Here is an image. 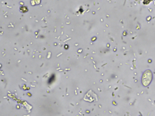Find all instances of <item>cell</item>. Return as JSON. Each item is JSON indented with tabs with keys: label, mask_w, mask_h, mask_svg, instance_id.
Returning a JSON list of instances; mask_svg holds the SVG:
<instances>
[{
	"label": "cell",
	"mask_w": 155,
	"mask_h": 116,
	"mask_svg": "<svg viewBox=\"0 0 155 116\" xmlns=\"http://www.w3.org/2000/svg\"><path fill=\"white\" fill-rule=\"evenodd\" d=\"M152 79V73L150 70H146L142 77V83L143 85L147 86L151 82Z\"/></svg>",
	"instance_id": "6da1fadb"
}]
</instances>
